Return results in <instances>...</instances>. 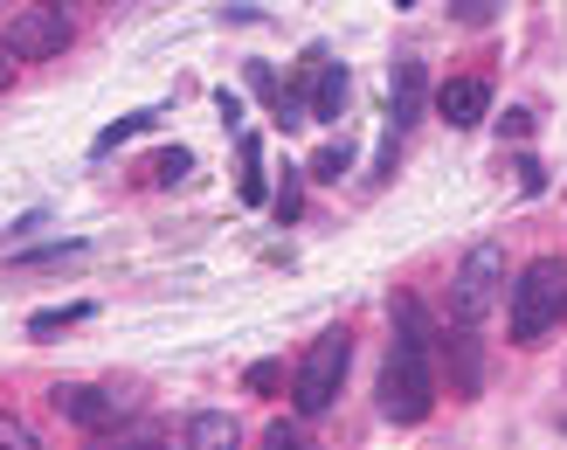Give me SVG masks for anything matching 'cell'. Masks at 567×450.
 Wrapping results in <instances>:
<instances>
[{"mask_svg":"<svg viewBox=\"0 0 567 450\" xmlns=\"http://www.w3.org/2000/svg\"><path fill=\"white\" fill-rule=\"evenodd\" d=\"M388 368H381V416L388 423H422L436 409V333H430V313L422 298H388Z\"/></svg>","mask_w":567,"mask_h":450,"instance_id":"1","label":"cell"},{"mask_svg":"<svg viewBox=\"0 0 567 450\" xmlns=\"http://www.w3.org/2000/svg\"><path fill=\"white\" fill-rule=\"evenodd\" d=\"M567 319V264L560 257H533L513 285V313H505V333L519 347H540L547 333Z\"/></svg>","mask_w":567,"mask_h":450,"instance_id":"2","label":"cell"},{"mask_svg":"<svg viewBox=\"0 0 567 450\" xmlns=\"http://www.w3.org/2000/svg\"><path fill=\"white\" fill-rule=\"evenodd\" d=\"M347 360H353L347 326H332V333H319V340L305 347L298 375H291V402H298V416H326V409H332L339 381H347Z\"/></svg>","mask_w":567,"mask_h":450,"instance_id":"3","label":"cell"},{"mask_svg":"<svg viewBox=\"0 0 567 450\" xmlns=\"http://www.w3.org/2000/svg\"><path fill=\"white\" fill-rule=\"evenodd\" d=\"M498 285H505V249L498 243H477L471 257L457 264V277H450V313H457V326H485L492 305H498Z\"/></svg>","mask_w":567,"mask_h":450,"instance_id":"4","label":"cell"},{"mask_svg":"<svg viewBox=\"0 0 567 450\" xmlns=\"http://www.w3.org/2000/svg\"><path fill=\"white\" fill-rule=\"evenodd\" d=\"M49 402H55V416H63V423L91 430V437L132 416V396H118V388H91V381H55Z\"/></svg>","mask_w":567,"mask_h":450,"instance_id":"5","label":"cell"},{"mask_svg":"<svg viewBox=\"0 0 567 450\" xmlns=\"http://www.w3.org/2000/svg\"><path fill=\"white\" fill-rule=\"evenodd\" d=\"M0 49H8L14 63H49V55L70 49V14H55V8H21V14L8 21V35H0Z\"/></svg>","mask_w":567,"mask_h":450,"instance_id":"6","label":"cell"},{"mask_svg":"<svg viewBox=\"0 0 567 450\" xmlns=\"http://www.w3.org/2000/svg\"><path fill=\"white\" fill-rule=\"evenodd\" d=\"M422 104H430V70H422L415 55H402L394 76H388V139H402L422 119Z\"/></svg>","mask_w":567,"mask_h":450,"instance_id":"7","label":"cell"},{"mask_svg":"<svg viewBox=\"0 0 567 450\" xmlns=\"http://www.w3.org/2000/svg\"><path fill=\"white\" fill-rule=\"evenodd\" d=\"M485 111H492V83H485V76H450L443 91H436V119H443L450 132L485 125Z\"/></svg>","mask_w":567,"mask_h":450,"instance_id":"8","label":"cell"},{"mask_svg":"<svg viewBox=\"0 0 567 450\" xmlns=\"http://www.w3.org/2000/svg\"><path fill=\"white\" fill-rule=\"evenodd\" d=\"M436 354H443V368H450V396H477V388H485V354H477V333L471 326H450L443 340H436Z\"/></svg>","mask_w":567,"mask_h":450,"instance_id":"9","label":"cell"},{"mask_svg":"<svg viewBox=\"0 0 567 450\" xmlns=\"http://www.w3.org/2000/svg\"><path fill=\"white\" fill-rule=\"evenodd\" d=\"M305 111H311V119H326V125L347 111V70H339L326 49L311 55V98H305Z\"/></svg>","mask_w":567,"mask_h":450,"instance_id":"10","label":"cell"},{"mask_svg":"<svg viewBox=\"0 0 567 450\" xmlns=\"http://www.w3.org/2000/svg\"><path fill=\"white\" fill-rule=\"evenodd\" d=\"M243 430H236V416L229 409H202V416H187V430H181V450H236Z\"/></svg>","mask_w":567,"mask_h":450,"instance_id":"11","label":"cell"},{"mask_svg":"<svg viewBox=\"0 0 567 450\" xmlns=\"http://www.w3.org/2000/svg\"><path fill=\"white\" fill-rule=\"evenodd\" d=\"M83 450H159V423H125V430H97Z\"/></svg>","mask_w":567,"mask_h":450,"instance_id":"12","label":"cell"},{"mask_svg":"<svg viewBox=\"0 0 567 450\" xmlns=\"http://www.w3.org/2000/svg\"><path fill=\"white\" fill-rule=\"evenodd\" d=\"M83 319H91V305H49V313L28 319V340H55V333H70V326H83Z\"/></svg>","mask_w":567,"mask_h":450,"instance_id":"13","label":"cell"},{"mask_svg":"<svg viewBox=\"0 0 567 450\" xmlns=\"http://www.w3.org/2000/svg\"><path fill=\"white\" fill-rule=\"evenodd\" d=\"M187 174H194V153H187V146H166V153L153 160V181H159V187H174V181H187Z\"/></svg>","mask_w":567,"mask_h":450,"instance_id":"14","label":"cell"},{"mask_svg":"<svg viewBox=\"0 0 567 450\" xmlns=\"http://www.w3.org/2000/svg\"><path fill=\"white\" fill-rule=\"evenodd\" d=\"M243 202H264V146L243 139Z\"/></svg>","mask_w":567,"mask_h":450,"instance_id":"15","label":"cell"},{"mask_svg":"<svg viewBox=\"0 0 567 450\" xmlns=\"http://www.w3.org/2000/svg\"><path fill=\"white\" fill-rule=\"evenodd\" d=\"M153 125V111H132V119H118V125H104L97 132V153H111V146H125V139H138V132H146Z\"/></svg>","mask_w":567,"mask_h":450,"instance_id":"16","label":"cell"},{"mask_svg":"<svg viewBox=\"0 0 567 450\" xmlns=\"http://www.w3.org/2000/svg\"><path fill=\"white\" fill-rule=\"evenodd\" d=\"M0 450H42V437L28 430L21 416H8V409H0Z\"/></svg>","mask_w":567,"mask_h":450,"instance_id":"17","label":"cell"},{"mask_svg":"<svg viewBox=\"0 0 567 450\" xmlns=\"http://www.w3.org/2000/svg\"><path fill=\"white\" fill-rule=\"evenodd\" d=\"M264 450H319V443H311L298 423H270V430H264Z\"/></svg>","mask_w":567,"mask_h":450,"instance_id":"18","label":"cell"},{"mask_svg":"<svg viewBox=\"0 0 567 450\" xmlns=\"http://www.w3.org/2000/svg\"><path fill=\"white\" fill-rule=\"evenodd\" d=\"M270 208H277V222H298V166H284V187L270 194Z\"/></svg>","mask_w":567,"mask_h":450,"instance_id":"19","label":"cell"},{"mask_svg":"<svg viewBox=\"0 0 567 450\" xmlns=\"http://www.w3.org/2000/svg\"><path fill=\"white\" fill-rule=\"evenodd\" d=\"M347 160H353L347 146H326L319 160H311V166H305V174H311V181H339V174H347Z\"/></svg>","mask_w":567,"mask_h":450,"instance_id":"20","label":"cell"},{"mask_svg":"<svg viewBox=\"0 0 567 450\" xmlns=\"http://www.w3.org/2000/svg\"><path fill=\"white\" fill-rule=\"evenodd\" d=\"M83 257V243H63V249H35V257H21V270H49V264H70Z\"/></svg>","mask_w":567,"mask_h":450,"instance_id":"21","label":"cell"},{"mask_svg":"<svg viewBox=\"0 0 567 450\" xmlns=\"http://www.w3.org/2000/svg\"><path fill=\"white\" fill-rule=\"evenodd\" d=\"M277 381H284V368H277V360H257V368H249V388H257V396H270Z\"/></svg>","mask_w":567,"mask_h":450,"instance_id":"22","label":"cell"},{"mask_svg":"<svg viewBox=\"0 0 567 450\" xmlns=\"http://www.w3.org/2000/svg\"><path fill=\"white\" fill-rule=\"evenodd\" d=\"M498 132H505V139H526V132H533V111H505Z\"/></svg>","mask_w":567,"mask_h":450,"instance_id":"23","label":"cell"},{"mask_svg":"<svg viewBox=\"0 0 567 450\" xmlns=\"http://www.w3.org/2000/svg\"><path fill=\"white\" fill-rule=\"evenodd\" d=\"M8 83H14V55L0 49V91H8Z\"/></svg>","mask_w":567,"mask_h":450,"instance_id":"24","label":"cell"},{"mask_svg":"<svg viewBox=\"0 0 567 450\" xmlns=\"http://www.w3.org/2000/svg\"><path fill=\"white\" fill-rule=\"evenodd\" d=\"M35 8H55V14H63V8H70V0H35Z\"/></svg>","mask_w":567,"mask_h":450,"instance_id":"25","label":"cell"},{"mask_svg":"<svg viewBox=\"0 0 567 450\" xmlns=\"http://www.w3.org/2000/svg\"><path fill=\"white\" fill-rule=\"evenodd\" d=\"M394 8H415V0H394Z\"/></svg>","mask_w":567,"mask_h":450,"instance_id":"26","label":"cell"},{"mask_svg":"<svg viewBox=\"0 0 567 450\" xmlns=\"http://www.w3.org/2000/svg\"><path fill=\"white\" fill-rule=\"evenodd\" d=\"M111 8H118V0H111Z\"/></svg>","mask_w":567,"mask_h":450,"instance_id":"27","label":"cell"},{"mask_svg":"<svg viewBox=\"0 0 567 450\" xmlns=\"http://www.w3.org/2000/svg\"><path fill=\"white\" fill-rule=\"evenodd\" d=\"M0 8H8V0H0Z\"/></svg>","mask_w":567,"mask_h":450,"instance_id":"28","label":"cell"}]
</instances>
